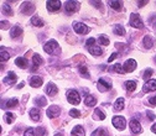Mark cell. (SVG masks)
I'll return each instance as SVG.
<instances>
[{
    "mask_svg": "<svg viewBox=\"0 0 156 136\" xmlns=\"http://www.w3.org/2000/svg\"><path fill=\"white\" fill-rule=\"evenodd\" d=\"M67 100H68L71 104H73V105H77V104L81 103V95L79 93L74 89H71L67 93Z\"/></svg>",
    "mask_w": 156,
    "mask_h": 136,
    "instance_id": "obj_1",
    "label": "cell"
},
{
    "mask_svg": "<svg viewBox=\"0 0 156 136\" xmlns=\"http://www.w3.org/2000/svg\"><path fill=\"white\" fill-rule=\"evenodd\" d=\"M130 26H133L135 29H143L144 27V24L141 21V19L138 14H133L131 18H130Z\"/></svg>",
    "mask_w": 156,
    "mask_h": 136,
    "instance_id": "obj_2",
    "label": "cell"
},
{
    "mask_svg": "<svg viewBox=\"0 0 156 136\" xmlns=\"http://www.w3.org/2000/svg\"><path fill=\"white\" fill-rule=\"evenodd\" d=\"M113 124H114V126H115L118 130H124L126 126V121H125V118H123V116H115V118H113Z\"/></svg>",
    "mask_w": 156,
    "mask_h": 136,
    "instance_id": "obj_3",
    "label": "cell"
},
{
    "mask_svg": "<svg viewBox=\"0 0 156 136\" xmlns=\"http://www.w3.org/2000/svg\"><path fill=\"white\" fill-rule=\"evenodd\" d=\"M129 125H130V130H131L134 134H140V132L143 131L141 125H140V123L136 119H131V120H130Z\"/></svg>",
    "mask_w": 156,
    "mask_h": 136,
    "instance_id": "obj_4",
    "label": "cell"
},
{
    "mask_svg": "<svg viewBox=\"0 0 156 136\" xmlns=\"http://www.w3.org/2000/svg\"><path fill=\"white\" fill-rule=\"evenodd\" d=\"M98 89L100 92H107V90H110L112 89V84L109 83L108 81H105L104 78H100L98 81Z\"/></svg>",
    "mask_w": 156,
    "mask_h": 136,
    "instance_id": "obj_5",
    "label": "cell"
},
{
    "mask_svg": "<svg viewBox=\"0 0 156 136\" xmlns=\"http://www.w3.org/2000/svg\"><path fill=\"white\" fill-rule=\"evenodd\" d=\"M57 46H58V43H57L55 40H50L48 42L45 43L44 50H45V52H47V53H53V52H55V48H56Z\"/></svg>",
    "mask_w": 156,
    "mask_h": 136,
    "instance_id": "obj_6",
    "label": "cell"
},
{
    "mask_svg": "<svg viewBox=\"0 0 156 136\" xmlns=\"http://www.w3.org/2000/svg\"><path fill=\"white\" fill-rule=\"evenodd\" d=\"M154 90H156V81L155 79H150L144 84L143 92L148 93V92H154Z\"/></svg>",
    "mask_w": 156,
    "mask_h": 136,
    "instance_id": "obj_7",
    "label": "cell"
},
{
    "mask_svg": "<svg viewBox=\"0 0 156 136\" xmlns=\"http://www.w3.org/2000/svg\"><path fill=\"white\" fill-rule=\"evenodd\" d=\"M60 113H61V110H60V108L57 107V105H52V107H50L48 109H47V111H46V114H47V116L50 118V119H52V118H57L60 115Z\"/></svg>",
    "mask_w": 156,
    "mask_h": 136,
    "instance_id": "obj_8",
    "label": "cell"
},
{
    "mask_svg": "<svg viewBox=\"0 0 156 136\" xmlns=\"http://www.w3.org/2000/svg\"><path fill=\"white\" fill-rule=\"evenodd\" d=\"M46 6H47L48 11H57L61 8V1L60 0H56V1H52V0H48L46 3Z\"/></svg>",
    "mask_w": 156,
    "mask_h": 136,
    "instance_id": "obj_9",
    "label": "cell"
},
{
    "mask_svg": "<svg viewBox=\"0 0 156 136\" xmlns=\"http://www.w3.org/2000/svg\"><path fill=\"white\" fill-rule=\"evenodd\" d=\"M78 5H79L78 1H66L65 9H66L67 13H74L78 10Z\"/></svg>",
    "mask_w": 156,
    "mask_h": 136,
    "instance_id": "obj_10",
    "label": "cell"
},
{
    "mask_svg": "<svg viewBox=\"0 0 156 136\" xmlns=\"http://www.w3.org/2000/svg\"><path fill=\"white\" fill-rule=\"evenodd\" d=\"M73 30L77 34H87L88 31H89V29L82 22H74L73 24Z\"/></svg>",
    "mask_w": 156,
    "mask_h": 136,
    "instance_id": "obj_11",
    "label": "cell"
},
{
    "mask_svg": "<svg viewBox=\"0 0 156 136\" xmlns=\"http://www.w3.org/2000/svg\"><path fill=\"white\" fill-rule=\"evenodd\" d=\"M35 10V4H32L31 1H25L21 6V11L24 14H31Z\"/></svg>",
    "mask_w": 156,
    "mask_h": 136,
    "instance_id": "obj_12",
    "label": "cell"
},
{
    "mask_svg": "<svg viewBox=\"0 0 156 136\" xmlns=\"http://www.w3.org/2000/svg\"><path fill=\"white\" fill-rule=\"evenodd\" d=\"M135 68H136V62L134 60H128L125 63H124V71L125 72H133Z\"/></svg>",
    "mask_w": 156,
    "mask_h": 136,
    "instance_id": "obj_13",
    "label": "cell"
},
{
    "mask_svg": "<svg viewBox=\"0 0 156 136\" xmlns=\"http://www.w3.org/2000/svg\"><path fill=\"white\" fill-rule=\"evenodd\" d=\"M16 79H18L16 74H15L14 72H9L8 76L4 78V83L5 84H14V83L16 82Z\"/></svg>",
    "mask_w": 156,
    "mask_h": 136,
    "instance_id": "obj_14",
    "label": "cell"
},
{
    "mask_svg": "<svg viewBox=\"0 0 156 136\" xmlns=\"http://www.w3.org/2000/svg\"><path fill=\"white\" fill-rule=\"evenodd\" d=\"M57 92H58V89H57V87L53 84V83H48L47 87H46V94L53 97L55 94H57Z\"/></svg>",
    "mask_w": 156,
    "mask_h": 136,
    "instance_id": "obj_15",
    "label": "cell"
},
{
    "mask_svg": "<svg viewBox=\"0 0 156 136\" xmlns=\"http://www.w3.org/2000/svg\"><path fill=\"white\" fill-rule=\"evenodd\" d=\"M30 86L34 88H39L40 86H42V78H40L37 76H34L30 79Z\"/></svg>",
    "mask_w": 156,
    "mask_h": 136,
    "instance_id": "obj_16",
    "label": "cell"
},
{
    "mask_svg": "<svg viewBox=\"0 0 156 136\" xmlns=\"http://www.w3.org/2000/svg\"><path fill=\"white\" fill-rule=\"evenodd\" d=\"M143 43H144L145 48H151V47L155 45V41H154V39L151 37V36H146V37H144Z\"/></svg>",
    "mask_w": 156,
    "mask_h": 136,
    "instance_id": "obj_17",
    "label": "cell"
},
{
    "mask_svg": "<svg viewBox=\"0 0 156 136\" xmlns=\"http://www.w3.org/2000/svg\"><path fill=\"white\" fill-rule=\"evenodd\" d=\"M30 118L34 120V121H39L40 120V109L37 108H32L30 110Z\"/></svg>",
    "mask_w": 156,
    "mask_h": 136,
    "instance_id": "obj_18",
    "label": "cell"
},
{
    "mask_svg": "<svg viewBox=\"0 0 156 136\" xmlns=\"http://www.w3.org/2000/svg\"><path fill=\"white\" fill-rule=\"evenodd\" d=\"M10 35H11V37H19V36L22 35V29L20 27V26H14V27L11 29V31H10Z\"/></svg>",
    "mask_w": 156,
    "mask_h": 136,
    "instance_id": "obj_19",
    "label": "cell"
},
{
    "mask_svg": "<svg viewBox=\"0 0 156 136\" xmlns=\"http://www.w3.org/2000/svg\"><path fill=\"white\" fill-rule=\"evenodd\" d=\"M72 136H84V129H83L81 125H77V126L72 130Z\"/></svg>",
    "mask_w": 156,
    "mask_h": 136,
    "instance_id": "obj_20",
    "label": "cell"
},
{
    "mask_svg": "<svg viewBox=\"0 0 156 136\" xmlns=\"http://www.w3.org/2000/svg\"><path fill=\"white\" fill-rule=\"evenodd\" d=\"M88 51H89V53L93 55V56H100L102 55V48L100 47H98V46H92L88 48Z\"/></svg>",
    "mask_w": 156,
    "mask_h": 136,
    "instance_id": "obj_21",
    "label": "cell"
},
{
    "mask_svg": "<svg viewBox=\"0 0 156 136\" xmlns=\"http://www.w3.org/2000/svg\"><path fill=\"white\" fill-rule=\"evenodd\" d=\"M114 109H115L117 111H120L124 109V99L123 98L117 99V102L114 103Z\"/></svg>",
    "mask_w": 156,
    "mask_h": 136,
    "instance_id": "obj_22",
    "label": "cell"
},
{
    "mask_svg": "<svg viewBox=\"0 0 156 136\" xmlns=\"http://www.w3.org/2000/svg\"><path fill=\"white\" fill-rule=\"evenodd\" d=\"M15 63H16V66H19L20 68H26L27 67V60L24 58V57H19V58L15 60Z\"/></svg>",
    "mask_w": 156,
    "mask_h": 136,
    "instance_id": "obj_23",
    "label": "cell"
},
{
    "mask_svg": "<svg viewBox=\"0 0 156 136\" xmlns=\"http://www.w3.org/2000/svg\"><path fill=\"white\" fill-rule=\"evenodd\" d=\"M93 118H94L96 120H104L105 119V114H104L100 109H96L94 110V114H93Z\"/></svg>",
    "mask_w": 156,
    "mask_h": 136,
    "instance_id": "obj_24",
    "label": "cell"
},
{
    "mask_svg": "<svg viewBox=\"0 0 156 136\" xmlns=\"http://www.w3.org/2000/svg\"><path fill=\"white\" fill-rule=\"evenodd\" d=\"M124 86H125V88L129 92H134L136 89V82H134V81H128L124 83Z\"/></svg>",
    "mask_w": 156,
    "mask_h": 136,
    "instance_id": "obj_25",
    "label": "cell"
},
{
    "mask_svg": "<svg viewBox=\"0 0 156 136\" xmlns=\"http://www.w3.org/2000/svg\"><path fill=\"white\" fill-rule=\"evenodd\" d=\"M84 103H86V105L87 107H94L96 105V98L94 97H92V95H87V98L84 99Z\"/></svg>",
    "mask_w": 156,
    "mask_h": 136,
    "instance_id": "obj_26",
    "label": "cell"
},
{
    "mask_svg": "<svg viewBox=\"0 0 156 136\" xmlns=\"http://www.w3.org/2000/svg\"><path fill=\"white\" fill-rule=\"evenodd\" d=\"M92 136H109V134H108V131L105 129L99 128V129H97L96 131H93Z\"/></svg>",
    "mask_w": 156,
    "mask_h": 136,
    "instance_id": "obj_27",
    "label": "cell"
},
{
    "mask_svg": "<svg viewBox=\"0 0 156 136\" xmlns=\"http://www.w3.org/2000/svg\"><path fill=\"white\" fill-rule=\"evenodd\" d=\"M31 24L35 25V26H37V27H42V26H44V21L39 16H32V18H31Z\"/></svg>",
    "mask_w": 156,
    "mask_h": 136,
    "instance_id": "obj_28",
    "label": "cell"
},
{
    "mask_svg": "<svg viewBox=\"0 0 156 136\" xmlns=\"http://www.w3.org/2000/svg\"><path fill=\"white\" fill-rule=\"evenodd\" d=\"M114 34L118 35V36H124L125 35V30L122 25H115L114 26Z\"/></svg>",
    "mask_w": 156,
    "mask_h": 136,
    "instance_id": "obj_29",
    "label": "cell"
},
{
    "mask_svg": "<svg viewBox=\"0 0 156 136\" xmlns=\"http://www.w3.org/2000/svg\"><path fill=\"white\" fill-rule=\"evenodd\" d=\"M109 5L114 9V10H117V11H122V4H120V1H109Z\"/></svg>",
    "mask_w": 156,
    "mask_h": 136,
    "instance_id": "obj_30",
    "label": "cell"
},
{
    "mask_svg": "<svg viewBox=\"0 0 156 136\" xmlns=\"http://www.w3.org/2000/svg\"><path fill=\"white\" fill-rule=\"evenodd\" d=\"M18 104H19V100H18V99H16V98H13V99H10V100H8L5 108H14V107H16Z\"/></svg>",
    "mask_w": 156,
    "mask_h": 136,
    "instance_id": "obj_31",
    "label": "cell"
},
{
    "mask_svg": "<svg viewBox=\"0 0 156 136\" xmlns=\"http://www.w3.org/2000/svg\"><path fill=\"white\" fill-rule=\"evenodd\" d=\"M4 119H5V121H6L8 124H11L14 120H15V115L13 113H5Z\"/></svg>",
    "mask_w": 156,
    "mask_h": 136,
    "instance_id": "obj_32",
    "label": "cell"
},
{
    "mask_svg": "<svg viewBox=\"0 0 156 136\" xmlns=\"http://www.w3.org/2000/svg\"><path fill=\"white\" fill-rule=\"evenodd\" d=\"M32 62H34V66H40V64H42L44 63V60L41 58V57L39 55H34V58H32Z\"/></svg>",
    "mask_w": 156,
    "mask_h": 136,
    "instance_id": "obj_33",
    "label": "cell"
},
{
    "mask_svg": "<svg viewBox=\"0 0 156 136\" xmlns=\"http://www.w3.org/2000/svg\"><path fill=\"white\" fill-rule=\"evenodd\" d=\"M35 103L37 104V105H40V107H45L46 103H47V100L45 99V97H39V98L35 99Z\"/></svg>",
    "mask_w": 156,
    "mask_h": 136,
    "instance_id": "obj_34",
    "label": "cell"
},
{
    "mask_svg": "<svg viewBox=\"0 0 156 136\" xmlns=\"http://www.w3.org/2000/svg\"><path fill=\"white\" fill-rule=\"evenodd\" d=\"M152 73H154V72H152L151 68H148L146 71H144V72H143V76H141V77L144 78V79H149V78L152 76Z\"/></svg>",
    "mask_w": 156,
    "mask_h": 136,
    "instance_id": "obj_35",
    "label": "cell"
},
{
    "mask_svg": "<svg viewBox=\"0 0 156 136\" xmlns=\"http://www.w3.org/2000/svg\"><path fill=\"white\" fill-rule=\"evenodd\" d=\"M0 55H1V57H0V60H1V62H4V61H8L9 58H10V56H9V53L6 51H4V48L1 47V51H0Z\"/></svg>",
    "mask_w": 156,
    "mask_h": 136,
    "instance_id": "obj_36",
    "label": "cell"
},
{
    "mask_svg": "<svg viewBox=\"0 0 156 136\" xmlns=\"http://www.w3.org/2000/svg\"><path fill=\"white\" fill-rule=\"evenodd\" d=\"M3 13L5 15H9V16H11V15H13V10H11V8H10L8 4H5L4 6H3Z\"/></svg>",
    "mask_w": 156,
    "mask_h": 136,
    "instance_id": "obj_37",
    "label": "cell"
},
{
    "mask_svg": "<svg viewBox=\"0 0 156 136\" xmlns=\"http://www.w3.org/2000/svg\"><path fill=\"white\" fill-rule=\"evenodd\" d=\"M114 71L118 72V73H120V74H124V73H125V71H124V67L120 63L114 64Z\"/></svg>",
    "mask_w": 156,
    "mask_h": 136,
    "instance_id": "obj_38",
    "label": "cell"
},
{
    "mask_svg": "<svg viewBox=\"0 0 156 136\" xmlns=\"http://www.w3.org/2000/svg\"><path fill=\"white\" fill-rule=\"evenodd\" d=\"M79 72L82 73L83 76H84L86 78H89V73H88V71H87V67L86 66H79Z\"/></svg>",
    "mask_w": 156,
    "mask_h": 136,
    "instance_id": "obj_39",
    "label": "cell"
},
{
    "mask_svg": "<svg viewBox=\"0 0 156 136\" xmlns=\"http://www.w3.org/2000/svg\"><path fill=\"white\" fill-rule=\"evenodd\" d=\"M35 132L37 136H46V130L44 128H37L35 130Z\"/></svg>",
    "mask_w": 156,
    "mask_h": 136,
    "instance_id": "obj_40",
    "label": "cell"
},
{
    "mask_svg": "<svg viewBox=\"0 0 156 136\" xmlns=\"http://www.w3.org/2000/svg\"><path fill=\"white\" fill-rule=\"evenodd\" d=\"M99 43L102 46H108L109 45V40L105 37V36H100L99 37Z\"/></svg>",
    "mask_w": 156,
    "mask_h": 136,
    "instance_id": "obj_41",
    "label": "cell"
},
{
    "mask_svg": "<svg viewBox=\"0 0 156 136\" xmlns=\"http://www.w3.org/2000/svg\"><path fill=\"white\" fill-rule=\"evenodd\" d=\"M70 115L72 118H79L81 113H79V110H77V109H72V110L70 111Z\"/></svg>",
    "mask_w": 156,
    "mask_h": 136,
    "instance_id": "obj_42",
    "label": "cell"
},
{
    "mask_svg": "<svg viewBox=\"0 0 156 136\" xmlns=\"http://www.w3.org/2000/svg\"><path fill=\"white\" fill-rule=\"evenodd\" d=\"M35 130L32 129V128H30V129H27V130H26V131H25V136H35Z\"/></svg>",
    "mask_w": 156,
    "mask_h": 136,
    "instance_id": "obj_43",
    "label": "cell"
},
{
    "mask_svg": "<svg viewBox=\"0 0 156 136\" xmlns=\"http://www.w3.org/2000/svg\"><path fill=\"white\" fill-rule=\"evenodd\" d=\"M94 43H96V40L94 39H88L87 42H86V46H88V48H89V47L94 46Z\"/></svg>",
    "mask_w": 156,
    "mask_h": 136,
    "instance_id": "obj_44",
    "label": "cell"
},
{
    "mask_svg": "<svg viewBox=\"0 0 156 136\" xmlns=\"http://www.w3.org/2000/svg\"><path fill=\"white\" fill-rule=\"evenodd\" d=\"M118 57H119V55L117 53V52H114V53H112V56L108 58V62H113L115 58H118Z\"/></svg>",
    "mask_w": 156,
    "mask_h": 136,
    "instance_id": "obj_45",
    "label": "cell"
},
{
    "mask_svg": "<svg viewBox=\"0 0 156 136\" xmlns=\"http://www.w3.org/2000/svg\"><path fill=\"white\" fill-rule=\"evenodd\" d=\"M146 115H148V119H149V120H151V121H152V120H155V115H154L152 111L148 110V111H146Z\"/></svg>",
    "mask_w": 156,
    "mask_h": 136,
    "instance_id": "obj_46",
    "label": "cell"
},
{
    "mask_svg": "<svg viewBox=\"0 0 156 136\" xmlns=\"http://www.w3.org/2000/svg\"><path fill=\"white\" fill-rule=\"evenodd\" d=\"M73 61H74V62H79V61H86V58H84V57H83L82 55H77L74 58H73Z\"/></svg>",
    "mask_w": 156,
    "mask_h": 136,
    "instance_id": "obj_47",
    "label": "cell"
},
{
    "mask_svg": "<svg viewBox=\"0 0 156 136\" xmlns=\"http://www.w3.org/2000/svg\"><path fill=\"white\" fill-rule=\"evenodd\" d=\"M149 103L151 104V105H154V107H156V95L155 97H151L149 99Z\"/></svg>",
    "mask_w": 156,
    "mask_h": 136,
    "instance_id": "obj_48",
    "label": "cell"
},
{
    "mask_svg": "<svg viewBox=\"0 0 156 136\" xmlns=\"http://www.w3.org/2000/svg\"><path fill=\"white\" fill-rule=\"evenodd\" d=\"M9 29V22L8 21H1V30Z\"/></svg>",
    "mask_w": 156,
    "mask_h": 136,
    "instance_id": "obj_49",
    "label": "cell"
},
{
    "mask_svg": "<svg viewBox=\"0 0 156 136\" xmlns=\"http://www.w3.org/2000/svg\"><path fill=\"white\" fill-rule=\"evenodd\" d=\"M91 4L92 5H96V8H100V5H102L100 1H91Z\"/></svg>",
    "mask_w": 156,
    "mask_h": 136,
    "instance_id": "obj_50",
    "label": "cell"
},
{
    "mask_svg": "<svg viewBox=\"0 0 156 136\" xmlns=\"http://www.w3.org/2000/svg\"><path fill=\"white\" fill-rule=\"evenodd\" d=\"M148 3H149V1H148V0H145V1H139V3H138V4H139V5H140V6H143V5H146V4H148Z\"/></svg>",
    "mask_w": 156,
    "mask_h": 136,
    "instance_id": "obj_51",
    "label": "cell"
},
{
    "mask_svg": "<svg viewBox=\"0 0 156 136\" xmlns=\"http://www.w3.org/2000/svg\"><path fill=\"white\" fill-rule=\"evenodd\" d=\"M24 86H25V83H24V82H21V83H20V84L18 86V88H19V89H21V88H22Z\"/></svg>",
    "mask_w": 156,
    "mask_h": 136,
    "instance_id": "obj_52",
    "label": "cell"
},
{
    "mask_svg": "<svg viewBox=\"0 0 156 136\" xmlns=\"http://www.w3.org/2000/svg\"><path fill=\"white\" fill-rule=\"evenodd\" d=\"M37 68H39V67H37V66H34V67H32V68H31V72H35V71H36V69H37Z\"/></svg>",
    "mask_w": 156,
    "mask_h": 136,
    "instance_id": "obj_53",
    "label": "cell"
},
{
    "mask_svg": "<svg viewBox=\"0 0 156 136\" xmlns=\"http://www.w3.org/2000/svg\"><path fill=\"white\" fill-rule=\"evenodd\" d=\"M152 26H154V27L156 29V18H155V19L152 20Z\"/></svg>",
    "mask_w": 156,
    "mask_h": 136,
    "instance_id": "obj_54",
    "label": "cell"
},
{
    "mask_svg": "<svg viewBox=\"0 0 156 136\" xmlns=\"http://www.w3.org/2000/svg\"><path fill=\"white\" fill-rule=\"evenodd\" d=\"M151 130H152V131H154V132L156 134V124H155V125H154V126L151 128Z\"/></svg>",
    "mask_w": 156,
    "mask_h": 136,
    "instance_id": "obj_55",
    "label": "cell"
},
{
    "mask_svg": "<svg viewBox=\"0 0 156 136\" xmlns=\"http://www.w3.org/2000/svg\"><path fill=\"white\" fill-rule=\"evenodd\" d=\"M55 136H63V135H62V134H56Z\"/></svg>",
    "mask_w": 156,
    "mask_h": 136,
    "instance_id": "obj_56",
    "label": "cell"
},
{
    "mask_svg": "<svg viewBox=\"0 0 156 136\" xmlns=\"http://www.w3.org/2000/svg\"><path fill=\"white\" fill-rule=\"evenodd\" d=\"M155 62H156V57H155Z\"/></svg>",
    "mask_w": 156,
    "mask_h": 136,
    "instance_id": "obj_57",
    "label": "cell"
}]
</instances>
